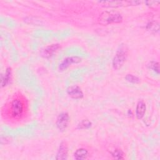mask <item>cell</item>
<instances>
[{
    "mask_svg": "<svg viewBox=\"0 0 160 160\" xmlns=\"http://www.w3.org/2000/svg\"><path fill=\"white\" fill-rule=\"evenodd\" d=\"M121 15L115 11H104L99 16V21L103 24L118 23L122 21Z\"/></svg>",
    "mask_w": 160,
    "mask_h": 160,
    "instance_id": "cell-3",
    "label": "cell"
},
{
    "mask_svg": "<svg viewBox=\"0 0 160 160\" xmlns=\"http://www.w3.org/2000/svg\"><path fill=\"white\" fill-rule=\"evenodd\" d=\"M68 146L65 142H62L60 144L58 151L57 152V159H65L68 156Z\"/></svg>",
    "mask_w": 160,
    "mask_h": 160,
    "instance_id": "cell-8",
    "label": "cell"
},
{
    "mask_svg": "<svg viewBox=\"0 0 160 160\" xmlns=\"http://www.w3.org/2000/svg\"><path fill=\"white\" fill-rule=\"evenodd\" d=\"M69 116L67 112L61 113L56 120L57 128L60 131H64L68 127L69 122Z\"/></svg>",
    "mask_w": 160,
    "mask_h": 160,
    "instance_id": "cell-4",
    "label": "cell"
},
{
    "mask_svg": "<svg viewBox=\"0 0 160 160\" xmlns=\"http://www.w3.org/2000/svg\"><path fill=\"white\" fill-rule=\"evenodd\" d=\"M91 126V122L87 119L82 120L78 125V128L79 129H88Z\"/></svg>",
    "mask_w": 160,
    "mask_h": 160,
    "instance_id": "cell-12",
    "label": "cell"
},
{
    "mask_svg": "<svg viewBox=\"0 0 160 160\" xmlns=\"http://www.w3.org/2000/svg\"><path fill=\"white\" fill-rule=\"evenodd\" d=\"M112 156L116 158V159H123L124 157V153L121 150L119 149H116L113 151V152H112Z\"/></svg>",
    "mask_w": 160,
    "mask_h": 160,
    "instance_id": "cell-14",
    "label": "cell"
},
{
    "mask_svg": "<svg viewBox=\"0 0 160 160\" xmlns=\"http://www.w3.org/2000/svg\"><path fill=\"white\" fill-rule=\"evenodd\" d=\"M29 113V105L26 98L20 92L14 93L1 108L2 119L8 123L19 124L24 121Z\"/></svg>",
    "mask_w": 160,
    "mask_h": 160,
    "instance_id": "cell-1",
    "label": "cell"
},
{
    "mask_svg": "<svg viewBox=\"0 0 160 160\" xmlns=\"http://www.w3.org/2000/svg\"><path fill=\"white\" fill-rule=\"evenodd\" d=\"M125 79L128 82L134 83V84H138L140 82V79L137 76H135L132 74H127L126 76L125 77Z\"/></svg>",
    "mask_w": 160,
    "mask_h": 160,
    "instance_id": "cell-13",
    "label": "cell"
},
{
    "mask_svg": "<svg viewBox=\"0 0 160 160\" xmlns=\"http://www.w3.org/2000/svg\"><path fill=\"white\" fill-rule=\"evenodd\" d=\"M81 61V58L78 56H71L64 59L59 64V69L60 71L66 70L71 64H77Z\"/></svg>",
    "mask_w": 160,
    "mask_h": 160,
    "instance_id": "cell-5",
    "label": "cell"
},
{
    "mask_svg": "<svg viewBox=\"0 0 160 160\" xmlns=\"http://www.w3.org/2000/svg\"><path fill=\"white\" fill-rule=\"evenodd\" d=\"M11 69L8 68L6 69V72H5L4 78L2 77V79H1V85H2V86H6L9 82V80L11 79Z\"/></svg>",
    "mask_w": 160,
    "mask_h": 160,
    "instance_id": "cell-11",
    "label": "cell"
},
{
    "mask_svg": "<svg viewBox=\"0 0 160 160\" xmlns=\"http://www.w3.org/2000/svg\"><path fill=\"white\" fill-rule=\"evenodd\" d=\"M59 48H60V46L58 44H54L48 46L43 50L42 56L44 58L51 57L58 51V49Z\"/></svg>",
    "mask_w": 160,
    "mask_h": 160,
    "instance_id": "cell-7",
    "label": "cell"
},
{
    "mask_svg": "<svg viewBox=\"0 0 160 160\" xmlns=\"http://www.w3.org/2000/svg\"><path fill=\"white\" fill-rule=\"evenodd\" d=\"M150 68L153 70L154 71H155L156 72H157L158 74L159 73V63L158 62L156 61H152L150 63L149 65Z\"/></svg>",
    "mask_w": 160,
    "mask_h": 160,
    "instance_id": "cell-15",
    "label": "cell"
},
{
    "mask_svg": "<svg viewBox=\"0 0 160 160\" xmlns=\"http://www.w3.org/2000/svg\"><path fill=\"white\" fill-rule=\"evenodd\" d=\"M128 56V48L125 44H121L112 60V66L115 69H119L124 64Z\"/></svg>",
    "mask_w": 160,
    "mask_h": 160,
    "instance_id": "cell-2",
    "label": "cell"
},
{
    "mask_svg": "<svg viewBox=\"0 0 160 160\" xmlns=\"http://www.w3.org/2000/svg\"><path fill=\"white\" fill-rule=\"evenodd\" d=\"M88 151L84 148H79L74 153V158L76 159H84L88 156Z\"/></svg>",
    "mask_w": 160,
    "mask_h": 160,
    "instance_id": "cell-10",
    "label": "cell"
},
{
    "mask_svg": "<svg viewBox=\"0 0 160 160\" xmlns=\"http://www.w3.org/2000/svg\"><path fill=\"white\" fill-rule=\"evenodd\" d=\"M146 106L143 101H139L136 106V116L138 119H142L146 112Z\"/></svg>",
    "mask_w": 160,
    "mask_h": 160,
    "instance_id": "cell-9",
    "label": "cell"
},
{
    "mask_svg": "<svg viewBox=\"0 0 160 160\" xmlns=\"http://www.w3.org/2000/svg\"><path fill=\"white\" fill-rule=\"evenodd\" d=\"M67 92L69 96L74 99H81L83 97L81 89L78 86H72L68 88Z\"/></svg>",
    "mask_w": 160,
    "mask_h": 160,
    "instance_id": "cell-6",
    "label": "cell"
}]
</instances>
